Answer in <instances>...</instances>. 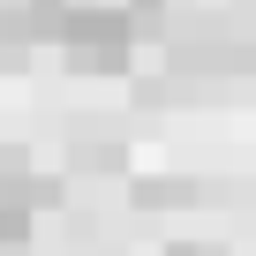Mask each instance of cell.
I'll use <instances>...</instances> for the list:
<instances>
[{
	"label": "cell",
	"mask_w": 256,
	"mask_h": 256,
	"mask_svg": "<svg viewBox=\"0 0 256 256\" xmlns=\"http://www.w3.org/2000/svg\"><path fill=\"white\" fill-rule=\"evenodd\" d=\"M158 46H166V68L188 76V83H204V90H218L234 76H256V38L234 16H181Z\"/></svg>",
	"instance_id": "1"
},
{
	"label": "cell",
	"mask_w": 256,
	"mask_h": 256,
	"mask_svg": "<svg viewBox=\"0 0 256 256\" xmlns=\"http://www.w3.org/2000/svg\"><path fill=\"white\" fill-rule=\"evenodd\" d=\"M53 46L76 76H128V60H136V30L113 0H76L68 23L53 30Z\"/></svg>",
	"instance_id": "2"
},
{
	"label": "cell",
	"mask_w": 256,
	"mask_h": 256,
	"mask_svg": "<svg viewBox=\"0 0 256 256\" xmlns=\"http://www.w3.org/2000/svg\"><path fill=\"white\" fill-rule=\"evenodd\" d=\"M128 196H136V211H181V204H204V181H188V174H144Z\"/></svg>",
	"instance_id": "3"
},
{
	"label": "cell",
	"mask_w": 256,
	"mask_h": 256,
	"mask_svg": "<svg viewBox=\"0 0 256 256\" xmlns=\"http://www.w3.org/2000/svg\"><path fill=\"white\" fill-rule=\"evenodd\" d=\"M68 158H76V174H120L128 166V144L120 136H76Z\"/></svg>",
	"instance_id": "4"
},
{
	"label": "cell",
	"mask_w": 256,
	"mask_h": 256,
	"mask_svg": "<svg viewBox=\"0 0 256 256\" xmlns=\"http://www.w3.org/2000/svg\"><path fill=\"white\" fill-rule=\"evenodd\" d=\"M68 8H76V0H8V16H16L38 46H53V30L68 23Z\"/></svg>",
	"instance_id": "5"
},
{
	"label": "cell",
	"mask_w": 256,
	"mask_h": 256,
	"mask_svg": "<svg viewBox=\"0 0 256 256\" xmlns=\"http://www.w3.org/2000/svg\"><path fill=\"white\" fill-rule=\"evenodd\" d=\"M113 8L128 16L136 46H144V38H166V30H174V0H113Z\"/></svg>",
	"instance_id": "6"
},
{
	"label": "cell",
	"mask_w": 256,
	"mask_h": 256,
	"mask_svg": "<svg viewBox=\"0 0 256 256\" xmlns=\"http://www.w3.org/2000/svg\"><path fill=\"white\" fill-rule=\"evenodd\" d=\"M30 234H38V211H23V204L0 196V256H23V248H30Z\"/></svg>",
	"instance_id": "7"
},
{
	"label": "cell",
	"mask_w": 256,
	"mask_h": 256,
	"mask_svg": "<svg viewBox=\"0 0 256 256\" xmlns=\"http://www.w3.org/2000/svg\"><path fill=\"white\" fill-rule=\"evenodd\" d=\"M30 46H38V38H30V30H23L8 8H0V76H16V68L30 60Z\"/></svg>",
	"instance_id": "8"
},
{
	"label": "cell",
	"mask_w": 256,
	"mask_h": 256,
	"mask_svg": "<svg viewBox=\"0 0 256 256\" xmlns=\"http://www.w3.org/2000/svg\"><path fill=\"white\" fill-rule=\"evenodd\" d=\"M166 256H226V248H218V241H174Z\"/></svg>",
	"instance_id": "9"
}]
</instances>
